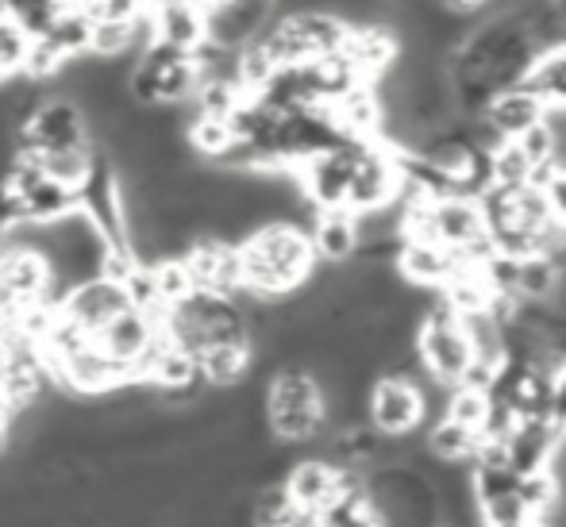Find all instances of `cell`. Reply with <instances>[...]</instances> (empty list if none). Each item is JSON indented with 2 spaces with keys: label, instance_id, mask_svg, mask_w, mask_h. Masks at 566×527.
<instances>
[{
  "label": "cell",
  "instance_id": "obj_1",
  "mask_svg": "<svg viewBox=\"0 0 566 527\" xmlns=\"http://www.w3.org/2000/svg\"><path fill=\"white\" fill-rule=\"evenodd\" d=\"M239 277L243 293L259 301H282L297 293L321 266L313 239L293 220H266L239 239Z\"/></svg>",
  "mask_w": 566,
  "mask_h": 527
},
{
  "label": "cell",
  "instance_id": "obj_2",
  "mask_svg": "<svg viewBox=\"0 0 566 527\" xmlns=\"http://www.w3.org/2000/svg\"><path fill=\"white\" fill-rule=\"evenodd\" d=\"M262 417L277 443H313L328 435V417H324V389L301 362H285L270 373L262 389Z\"/></svg>",
  "mask_w": 566,
  "mask_h": 527
},
{
  "label": "cell",
  "instance_id": "obj_3",
  "mask_svg": "<svg viewBox=\"0 0 566 527\" xmlns=\"http://www.w3.org/2000/svg\"><path fill=\"white\" fill-rule=\"evenodd\" d=\"M343 35H347V20L324 8H301V12H282L266 23L254 43L266 51L274 66H297V62H316L324 54H336Z\"/></svg>",
  "mask_w": 566,
  "mask_h": 527
},
{
  "label": "cell",
  "instance_id": "obj_4",
  "mask_svg": "<svg viewBox=\"0 0 566 527\" xmlns=\"http://www.w3.org/2000/svg\"><path fill=\"white\" fill-rule=\"evenodd\" d=\"M366 423H374L381 435H412L424 423V397L417 381L378 373L366 393Z\"/></svg>",
  "mask_w": 566,
  "mask_h": 527
},
{
  "label": "cell",
  "instance_id": "obj_5",
  "mask_svg": "<svg viewBox=\"0 0 566 527\" xmlns=\"http://www.w3.org/2000/svg\"><path fill=\"white\" fill-rule=\"evenodd\" d=\"M189 270V282L201 293H220V297H235L243 289V277H239V246L217 235H193L189 246L178 254Z\"/></svg>",
  "mask_w": 566,
  "mask_h": 527
},
{
  "label": "cell",
  "instance_id": "obj_6",
  "mask_svg": "<svg viewBox=\"0 0 566 527\" xmlns=\"http://www.w3.org/2000/svg\"><path fill=\"white\" fill-rule=\"evenodd\" d=\"M277 15V0H217L205 8L209 39L220 46H247L266 31V23Z\"/></svg>",
  "mask_w": 566,
  "mask_h": 527
},
{
  "label": "cell",
  "instance_id": "obj_7",
  "mask_svg": "<svg viewBox=\"0 0 566 527\" xmlns=\"http://www.w3.org/2000/svg\"><path fill=\"white\" fill-rule=\"evenodd\" d=\"M119 308H127V289H124V282H113V277H90V282L74 285V289L59 301V313L66 319H74V324L90 335H97Z\"/></svg>",
  "mask_w": 566,
  "mask_h": 527
},
{
  "label": "cell",
  "instance_id": "obj_8",
  "mask_svg": "<svg viewBox=\"0 0 566 527\" xmlns=\"http://www.w3.org/2000/svg\"><path fill=\"white\" fill-rule=\"evenodd\" d=\"M478 119H482L497 139H516V135H524L528 127L544 124L547 105L528 89V85H505V89H497L490 101H485V108Z\"/></svg>",
  "mask_w": 566,
  "mask_h": 527
},
{
  "label": "cell",
  "instance_id": "obj_9",
  "mask_svg": "<svg viewBox=\"0 0 566 527\" xmlns=\"http://www.w3.org/2000/svg\"><path fill=\"white\" fill-rule=\"evenodd\" d=\"M155 331H158L155 316H147L143 308L127 305V308H119V313L108 319L97 335H93V342H97L105 355H113L116 362H124L127 370H132V378H135V366H139V358L147 355Z\"/></svg>",
  "mask_w": 566,
  "mask_h": 527
},
{
  "label": "cell",
  "instance_id": "obj_10",
  "mask_svg": "<svg viewBox=\"0 0 566 527\" xmlns=\"http://www.w3.org/2000/svg\"><path fill=\"white\" fill-rule=\"evenodd\" d=\"M150 39L193 54L209 39L205 8L189 4V0H158V4H150Z\"/></svg>",
  "mask_w": 566,
  "mask_h": 527
},
{
  "label": "cell",
  "instance_id": "obj_11",
  "mask_svg": "<svg viewBox=\"0 0 566 527\" xmlns=\"http://www.w3.org/2000/svg\"><path fill=\"white\" fill-rule=\"evenodd\" d=\"M394 270L417 289H443V282L454 270V254L448 246L432 243V239H401Z\"/></svg>",
  "mask_w": 566,
  "mask_h": 527
},
{
  "label": "cell",
  "instance_id": "obj_12",
  "mask_svg": "<svg viewBox=\"0 0 566 527\" xmlns=\"http://www.w3.org/2000/svg\"><path fill=\"white\" fill-rule=\"evenodd\" d=\"M308 239L321 266H343L355 259L358 251V228L350 209H316L313 223H308Z\"/></svg>",
  "mask_w": 566,
  "mask_h": 527
},
{
  "label": "cell",
  "instance_id": "obj_13",
  "mask_svg": "<svg viewBox=\"0 0 566 527\" xmlns=\"http://www.w3.org/2000/svg\"><path fill=\"white\" fill-rule=\"evenodd\" d=\"M197 370L209 381V389H239L254 370V347L251 342H209L197 350Z\"/></svg>",
  "mask_w": 566,
  "mask_h": 527
},
{
  "label": "cell",
  "instance_id": "obj_14",
  "mask_svg": "<svg viewBox=\"0 0 566 527\" xmlns=\"http://www.w3.org/2000/svg\"><path fill=\"white\" fill-rule=\"evenodd\" d=\"M186 135V147L189 155L205 158V162H224L228 150L235 147V131H231V119L228 116H212V112H193L189 124L181 127Z\"/></svg>",
  "mask_w": 566,
  "mask_h": 527
},
{
  "label": "cell",
  "instance_id": "obj_15",
  "mask_svg": "<svg viewBox=\"0 0 566 527\" xmlns=\"http://www.w3.org/2000/svg\"><path fill=\"white\" fill-rule=\"evenodd\" d=\"M521 85H528L547 105V112L566 108V43L552 46V51H539Z\"/></svg>",
  "mask_w": 566,
  "mask_h": 527
},
{
  "label": "cell",
  "instance_id": "obj_16",
  "mask_svg": "<svg viewBox=\"0 0 566 527\" xmlns=\"http://www.w3.org/2000/svg\"><path fill=\"white\" fill-rule=\"evenodd\" d=\"M321 527H381L378 508L366 497V477L363 482H350L336 500L321 508Z\"/></svg>",
  "mask_w": 566,
  "mask_h": 527
},
{
  "label": "cell",
  "instance_id": "obj_17",
  "mask_svg": "<svg viewBox=\"0 0 566 527\" xmlns=\"http://www.w3.org/2000/svg\"><path fill=\"white\" fill-rule=\"evenodd\" d=\"M478 443H482L478 431L462 428V423H454L448 417L428 423V435H424V451L436 454L440 462H470L478 451Z\"/></svg>",
  "mask_w": 566,
  "mask_h": 527
},
{
  "label": "cell",
  "instance_id": "obj_18",
  "mask_svg": "<svg viewBox=\"0 0 566 527\" xmlns=\"http://www.w3.org/2000/svg\"><path fill=\"white\" fill-rule=\"evenodd\" d=\"M93 155H97V147H70V150H46V155H35V162L43 166L46 178L62 181V186L77 189L85 181V173H90L93 166Z\"/></svg>",
  "mask_w": 566,
  "mask_h": 527
},
{
  "label": "cell",
  "instance_id": "obj_19",
  "mask_svg": "<svg viewBox=\"0 0 566 527\" xmlns=\"http://www.w3.org/2000/svg\"><path fill=\"white\" fill-rule=\"evenodd\" d=\"M559 282V266L547 254H528L516 262V297L521 301H547Z\"/></svg>",
  "mask_w": 566,
  "mask_h": 527
},
{
  "label": "cell",
  "instance_id": "obj_20",
  "mask_svg": "<svg viewBox=\"0 0 566 527\" xmlns=\"http://www.w3.org/2000/svg\"><path fill=\"white\" fill-rule=\"evenodd\" d=\"M31 39L35 35H31L12 12L0 8V82L23 74V62H28V54H31Z\"/></svg>",
  "mask_w": 566,
  "mask_h": 527
},
{
  "label": "cell",
  "instance_id": "obj_21",
  "mask_svg": "<svg viewBox=\"0 0 566 527\" xmlns=\"http://www.w3.org/2000/svg\"><path fill=\"white\" fill-rule=\"evenodd\" d=\"M90 31H93V20L82 8H62V12L54 15L51 31H46V39H51L66 59H77V54H90Z\"/></svg>",
  "mask_w": 566,
  "mask_h": 527
},
{
  "label": "cell",
  "instance_id": "obj_22",
  "mask_svg": "<svg viewBox=\"0 0 566 527\" xmlns=\"http://www.w3.org/2000/svg\"><path fill=\"white\" fill-rule=\"evenodd\" d=\"M532 170L536 166L528 162V155L521 150L516 139H505L490 150V173H493V186H505V189H516V186H528L532 181Z\"/></svg>",
  "mask_w": 566,
  "mask_h": 527
},
{
  "label": "cell",
  "instance_id": "obj_23",
  "mask_svg": "<svg viewBox=\"0 0 566 527\" xmlns=\"http://www.w3.org/2000/svg\"><path fill=\"white\" fill-rule=\"evenodd\" d=\"M443 417L482 435L485 417H490V393H485V389H470V386H451V397H448V409H443Z\"/></svg>",
  "mask_w": 566,
  "mask_h": 527
},
{
  "label": "cell",
  "instance_id": "obj_24",
  "mask_svg": "<svg viewBox=\"0 0 566 527\" xmlns=\"http://www.w3.org/2000/svg\"><path fill=\"white\" fill-rule=\"evenodd\" d=\"M516 497L524 500L532 516H544L547 508L559 505V485H555L552 470H532V474H521L516 477Z\"/></svg>",
  "mask_w": 566,
  "mask_h": 527
},
{
  "label": "cell",
  "instance_id": "obj_25",
  "mask_svg": "<svg viewBox=\"0 0 566 527\" xmlns=\"http://www.w3.org/2000/svg\"><path fill=\"white\" fill-rule=\"evenodd\" d=\"M532 186L544 193V204L552 212V220L566 228V166L559 162H544L532 170Z\"/></svg>",
  "mask_w": 566,
  "mask_h": 527
},
{
  "label": "cell",
  "instance_id": "obj_26",
  "mask_svg": "<svg viewBox=\"0 0 566 527\" xmlns=\"http://www.w3.org/2000/svg\"><path fill=\"white\" fill-rule=\"evenodd\" d=\"M516 143H521V150L528 155L532 166H544V162H555V135H552V124H536L528 127L524 135H516Z\"/></svg>",
  "mask_w": 566,
  "mask_h": 527
},
{
  "label": "cell",
  "instance_id": "obj_27",
  "mask_svg": "<svg viewBox=\"0 0 566 527\" xmlns=\"http://www.w3.org/2000/svg\"><path fill=\"white\" fill-rule=\"evenodd\" d=\"M497 527H544V520H536V516H524V520H513V524H497Z\"/></svg>",
  "mask_w": 566,
  "mask_h": 527
},
{
  "label": "cell",
  "instance_id": "obj_28",
  "mask_svg": "<svg viewBox=\"0 0 566 527\" xmlns=\"http://www.w3.org/2000/svg\"><path fill=\"white\" fill-rule=\"evenodd\" d=\"M552 4L559 8V15H563V20H566V0H552Z\"/></svg>",
  "mask_w": 566,
  "mask_h": 527
},
{
  "label": "cell",
  "instance_id": "obj_29",
  "mask_svg": "<svg viewBox=\"0 0 566 527\" xmlns=\"http://www.w3.org/2000/svg\"><path fill=\"white\" fill-rule=\"evenodd\" d=\"M440 527H448V524H440Z\"/></svg>",
  "mask_w": 566,
  "mask_h": 527
}]
</instances>
